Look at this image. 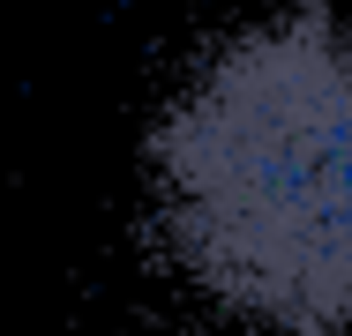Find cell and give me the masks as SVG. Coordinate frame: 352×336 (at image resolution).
<instances>
[{"instance_id":"cell-1","label":"cell","mask_w":352,"mask_h":336,"mask_svg":"<svg viewBox=\"0 0 352 336\" xmlns=\"http://www.w3.org/2000/svg\"><path fill=\"white\" fill-rule=\"evenodd\" d=\"M165 262L263 336H352V23L232 30L142 142Z\"/></svg>"}]
</instances>
